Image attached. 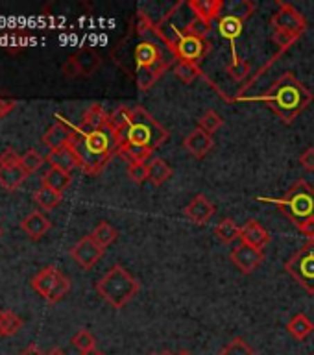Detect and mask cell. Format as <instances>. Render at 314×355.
I'll use <instances>...</instances> for the list:
<instances>
[{
	"label": "cell",
	"instance_id": "7dc6e473",
	"mask_svg": "<svg viewBox=\"0 0 314 355\" xmlns=\"http://www.w3.org/2000/svg\"><path fill=\"white\" fill-rule=\"evenodd\" d=\"M0 237H2V227H0Z\"/></svg>",
	"mask_w": 314,
	"mask_h": 355
},
{
	"label": "cell",
	"instance_id": "3957f363",
	"mask_svg": "<svg viewBox=\"0 0 314 355\" xmlns=\"http://www.w3.org/2000/svg\"><path fill=\"white\" fill-rule=\"evenodd\" d=\"M71 148L78 155L80 168L89 176H98L113 155L119 154L115 135L110 126L102 130H82L74 126Z\"/></svg>",
	"mask_w": 314,
	"mask_h": 355
},
{
	"label": "cell",
	"instance_id": "9a60e30c",
	"mask_svg": "<svg viewBox=\"0 0 314 355\" xmlns=\"http://www.w3.org/2000/svg\"><path fill=\"white\" fill-rule=\"evenodd\" d=\"M241 243L254 246L257 250H265L270 244V233L261 226L259 222L250 218L243 227H241Z\"/></svg>",
	"mask_w": 314,
	"mask_h": 355
},
{
	"label": "cell",
	"instance_id": "836d02e7",
	"mask_svg": "<svg viewBox=\"0 0 314 355\" xmlns=\"http://www.w3.org/2000/svg\"><path fill=\"white\" fill-rule=\"evenodd\" d=\"M220 355H257V354H255L254 348H252L244 338L237 337V338H233V340H229V343L224 346Z\"/></svg>",
	"mask_w": 314,
	"mask_h": 355
},
{
	"label": "cell",
	"instance_id": "d590c367",
	"mask_svg": "<svg viewBox=\"0 0 314 355\" xmlns=\"http://www.w3.org/2000/svg\"><path fill=\"white\" fill-rule=\"evenodd\" d=\"M94 344H96V340H94L93 333L87 331V329H82V331H78L76 335L72 337V346L76 349H80V354H83V352H87V349L91 348H96Z\"/></svg>",
	"mask_w": 314,
	"mask_h": 355
},
{
	"label": "cell",
	"instance_id": "30bf717a",
	"mask_svg": "<svg viewBox=\"0 0 314 355\" xmlns=\"http://www.w3.org/2000/svg\"><path fill=\"white\" fill-rule=\"evenodd\" d=\"M102 65V58L96 50L80 49L69 58L61 67L65 78H89L98 71Z\"/></svg>",
	"mask_w": 314,
	"mask_h": 355
},
{
	"label": "cell",
	"instance_id": "ee69618b",
	"mask_svg": "<svg viewBox=\"0 0 314 355\" xmlns=\"http://www.w3.org/2000/svg\"><path fill=\"white\" fill-rule=\"evenodd\" d=\"M46 355H67V354L61 348H54V349H50V352Z\"/></svg>",
	"mask_w": 314,
	"mask_h": 355
},
{
	"label": "cell",
	"instance_id": "6da1fadb",
	"mask_svg": "<svg viewBox=\"0 0 314 355\" xmlns=\"http://www.w3.org/2000/svg\"><path fill=\"white\" fill-rule=\"evenodd\" d=\"M110 128L115 135L119 155L128 163H146L150 155L171 137V132L143 105L116 107L110 113Z\"/></svg>",
	"mask_w": 314,
	"mask_h": 355
},
{
	"label": "cell",
	"instance_id": "9c48e42d",
	"mask_svg": "<svg viewBox=\"0 0 314 355\" xmlns=\"http://www.w3.org/2000/svg\"><path fill=\"white\" fill-rule=\"evenodd\" d=\"M270 24L274 28V32L287 33L290 37L298 41L307 30V21L302 15V11H298L293 4L288 2H277V11L272 15Z\"/></svg>",
	"mask_w": 314,
	"mask_h": 355
},
{
	"label": "cell",
	"instance_id": "d4e9b609",
	"mask_svg": "<svg viewBox=\"0 0 314 355\" xmlns=\"http://www.w3.org/2000/svg\"><path fill=\"white\" fill-rule=\"evenodd\" d=\"M71 182H72V178L69 172L60 171V168H54V166H50L49 171L44 172V176H43L44 187L54 189V191H58V193H61V194H63V191H65V189L71 185Z\"/></svg>",
	"mask_w": 314,
	"mask_h": 355
},
{
	"label": "cell",
	"instance_id": "8fae6325",
	"mask_svg": "<svg viewBox=\"0 0 314 355\" xmlns=\"http://www.w3.org/2000/svg\"><path fill=\"white\" fill-rule=\"evenodd\" d=\"M229 257H232L233 265L237 266L243 274H252V272L257 270L261 266V263L265 261V252L241 243L232 250V255H229Z\"/></svg>",
	"mask_w": 314,
	"mask_h": 355
},
{
	"label": "cell",
	"instance_id": "ac0fdd59",
	"mask_svg": "<svg viewBox=\"0 0 314 355\" xmlns=\"http://www.w3.org/2000/svg\"><path fill=\"white\" fill-rule=\"evenodd\" d=\"M187 6L194 15L209 24H213V21H218L222 17L220 11L224 10L222 0H189Z\"/></svg>",
	"mask_w": 314,
	"mask_h": 355
},
{
	"label": "cell",
	"instance_id": "d6a6232c",
	"mask_svg": "<svg viewBox=\"0 0 314 355\" xmlns=\"http://www.w3.org/2000/svg\"><path fill=\"white\" fill-rule=\"evenodd\" d=\"M226 72L233 82H243V80H246L250 74L248 61H244L243 58H238V60L235 61H229L226 67Z\"/></svg>",
	"mask_w": 314,
	"mask_h": 355
},
{
	"label": "cell",
	"instance_id": "ab89813d",
	"mask_svg": "<svg viewBox=\"0 0 314 355\" xmlns=\"http://www.w3.org/2000/svg\"><path fill=\"white\" fill-rule=\"evenodd\" d=\"M15 98H2V96H0V119H4L8 113H11V111L15 110Z\"/></svg>",
	"mask_w": 314,
	"mask_h": 355
},
{
	"label": "cell",
	"instance_id": "e0dca14e",
	"mask_svg": "<svg viewBox=\"0 0 314 355\" xmlns=\"http://www.w3.org/2000/svg\"><path fill=\"white\" fill-rule=\"evenodd\" d=\"M72 135H74V126H69L67 122L60 121L55 122L54 126H50L46 130V133L43 135V143L49 146L50 150L63 148V146H69L72 141Z\"/></svg>",
	"mask_w": 314,
	"mask_h": 355
},
{
	"label": "cell",
	"instance_id": "4316f807",
	"mask_svg": "<svg viewBox=\"0 0 314 355\" xmlns=\"http://www.w3.org/2000/svg\"><path fill=\"white\" fill-rule=\"evenodd\" d=\"M215 235L224 244H232L241 241V226L233 218H222L215 227Z\"/></svg>",
	"mask_w": 314,
	"mask_h": 355
},
{
	"label": "cell",
	"instance_id": "cb8c5ba5",
	"mask_svg": "<svg viewBox=\"0 0 314 355\" xmlns=\"http://www.w3.org/2000/svg\"><path fill=\"white\" fill-rule=\"evenodd\" d=\"M287 331L293 335L296 340H305L309 337L311 333L314 331V324L309 320V316L304 315V313H298L294 315L287 324Z\"/></svg>",
	"mask_w": 314,
	"mask_h": 355
},
{
	"label": "cell",
	"instance_id": "603a6c76",
	"mask_svg": "<svg viewBox=\"0 0 314 355\" xmlns=\"http://www.w3.org/2000/svg\"><path fill=\"white\" fill-rule=\"evenodd\" d=\"M174 174L172 171V166L166 163L165 159H161V157H154V159H150L148 163V180L152 185L155 187H159L165 182H168Z\"/></svg>",
	"mask_w": 314,
	"mask_h": 355
},
{
	"label": "cell",
	"instance_id": "ba28073f",
	"mask_svg": "<svg viewBox=\"0 0 314 355\" xmlns=\"http://www.w3.org/2000/svg\"><path fill=\"white\" fill-rule=\"evenodd\" d=\"M285 270L307 293H314V241H307L298 252H294L293 257L285 263Z\"/></svg>",
	"mask_w": 314,
	"mask_h": 355
},
{
	"label": "cell",
	"instance_id": "f35d334b",
	"mask_svg": "<svg viewBox=\"0 0 314 355\" xmlns=\"http://www.w3.org/2000/svg\"><path fill=\"white\" fill-rule=\"evenodd\" d=\"M299 163H302V166H304L305 171L314 172V146H309L305 152H302V155H299Z\"/></svg>",
	"mask_w": 314,
	"mask_h": 355
},
{
	"label": "cell",
	"instance_id": "484cf974",
	"mask_svg": "<svg viewBox=\"0 0 314 355\" xmlns=\"http://www.w3.org/2000/svg\"><path fill=\"white\" fill-rule=\"evenodd\" d=\"M174 74L182 83H193L196 82L198 78H205L202 69H200L198 63H191V61H176L174 65ZM207 80V78H205ZM209 82V80H207Z\"/></svg>",
	"mask_w": 314,
	"mask_h": 355
},
{
	"label": "cell",
	"instance_id": "7402d4cb",
	"mask_svg": "<svg viewBox=\"0 0 314 355\" xmlns=\"http://www.w3.org/2000/svg\"><path fill=\"white\" fill-rule=\"evenodd\" d=\"M28 178V172L24 171V166H0V185L8 191H15L24 183Z\"/></svg>",
	"mask_w": 314,
	"mask_h": 355
},
{
	"label": "cell",
	"instance_id": "52a82bcc",
	"mask_svg": "<svg viewBox=\"0 0 314 355\" xmlns=\"http://www.w3.org/2000/svg\"><path fill=\"white\" fill-rule=\"evenodd\" d=\"M32 288L39 296H43L49 304H58L71 291V282L55 266H46L37 276H33Z\"/></svg>",
	"mask_w": 314,
	"mask_h": 355
},
{
	"label": "cell",
	"instance_id": "bcb514c9",
	"mask_svg": "<svg viewBox=\"0 0 314 355\" xmlns=\"http://www.w3.org/2000/svg\"><path fill=\"white\" fill-rule=\"evenodd\" d=\"M159 355H176V354H172V352H163V354H159Z\"/></svg>",
	"mask_w": 314,
	"mask_h": 355
},
{
	"label": "cell",
	"instance_id": "4dcf8cb0",
	"mask_svg": "<svg viewBox=\"0 0 314 355\" xmlns=\"http://www.w3.org/2000/svg\"><path fill=\"white\" fill-rule=\"evenodd\" d=\"M227 10H229L227 15L235 17V19L244 22L246 19H250V17L254 15L255 10H257V6H255L252 0H235V2H232V4L227 6Z\"/></svg>",
	"mask_w": 314,
	"mask_h": 355
},
{
	"label": "cell",
	"instance_id": "f1b7e54d",
	"mask_svg": "<svg viewBox=\"0 0 314 355\" xmlns=\"http://www.w3.org/2000/svg\"><path fill=\"white\" fill-rule=\"evenodd\" d=\"M91 237H93V241L96 244H98L100 248H107V246H111V244L115 243L116 237H119V233H116V230L113 226H111L110 222H100L98 226L94 227L93 233H91Z\"/></svg>",
	"mask_w": 314,
	"mask_h": 355
},
{
	"label": "cell",
	"instance_id": "74e56055",
	"mask_svg": "<svg viewBox=\"0 0 314 355\" xmlns=\"http://www.w3.org/2000/svg\"><path fill=\"white\" fill-rule=\"evenodd\" d=\"M22 165V157L13 148H6L0 154V166H17Z\"/></svg>",
	"mask_w": 314,
	"mask_h": 355
},
{
	"label": "cell",
	"instance_id": "277c9868",
	"mask_svg": "<svg viewBox=\"0 0 314 355\" xmlns=\"http://www.w3.org/2000/svg\"><path fill=\"white\" fill-rule=\"evenodd\" d=\"M130 61L132 67L128 74L135 78L139 91H148L159 80L165 71L171 67V61L165 58V50L161 41L155 35L150 39H141L139 43L132 44L130 49Z\"/></svg>",
	"mask_w": 314,
	"mask_h": 355
},
{
	"label": "cell",
	"instance_id": "e575fe53",
	"mask_svg": "<svg viewBox=\"0 0 314 355\" xmlns=\"http://www.w3.org/2000/svg\"><path fill=\"white\" fill-rule=\"evenodd\" d=\"M128 178L135 185H143L148 182V163H130L128 165Z\"/></svg>",
	"mask_w": 314,
	"mask_h": 355
},
{
	"label": "cell",
	"instance_id": "44dd1931",
	"mask_svg": "<svg viewBox=\"0 0 314 355\" xmlns=\"http://www.w3.org/2000/svg\"><path fill=\"white\" fill-rule=\"evenodd\" d=\"M105 126H110V113H105L100 104L91 105L85 111L82 122L78 124V128H82V130H102Z\"/></svg>",
	"mask_w": 314,
	"mask_h": 355
},
{
	"label": "cell",
	"instance_id": "60d3db41",
	"mask_svg": "<svg viewBox=\"0 0 314 355\" xmlns=\"http://www.w3.org/2000/svg\"><path fill=\"white\" fill-rule=\"evenodd\" d=\"M19 355H44L41 349H39L37 344H30L28 348H24Z\"/></svg>",
	"mask_w": 314,
	"mask_h": 355
},
{
	"label": "cell",
	"instance_id": "7a4b0ae2",
	"mask_svg": "<svg viewBox=\"0 0 314 355\" xmlns=\"http://www.w3.org/2000/svg\"><path fill=\"white\" fill-rule=\"evenodd\" d=\"M238 100L263 102V104L268 105L279 116V121L285 122V124H293L309 107V104L313 102V93L305 87L304 83L299 82L298 78L294 76L293 72H285L261 96Z\"/></svg>",
	"mask_w": 314,
	"mask_h": 355
},
{
	"label": "cell",
	"instance_id": "2e32d148",
	"mask_svg": "<svg viewBox=\"0 0 314 355\" xmlns=\"http://www.w3.org/2000/svg\"><path fill=\"white\" fill-rule=\"evenodd\" d=\"M216 30L220 33V37L227 39L229 44H232V61L238 60L237 55V39L241 37V33H243L244 26L243 21H238L235 17L232 15H222L216 22Z\"/></svg>",
	"mask_w": 314,
	"mask_h": 355
},
{
	"label": "cell",
	"instance_id": "f546056e",
	"mask_svg": "<svg viewBox=\"0 0 314 355\" xmlns=\"http://www.w3.org/2000/svg\"><path fill=\"white\" fill-rule=\"evenodd\" d=\"M22 327L21 316L10 309H0V337H11Z\"/></svg>",
	"mask_w": 314,
	"mask_h": 355
},
{
	"label": "cell",
	"instance_id": "7c38bea8",
	"mask_svg": "<svg viewBox=\"0 0 314 355\" xmlns=\"http://www.w3.org/2000/svg\"><path fill=\"white\" fill-rule=\"evenodd\" d=\"M102 254H104V248H100L98 244L94 243L91 235L80 239V241L71 248L72 259L76 261L83 270L93 268V266L98 263L100 257H102Z\"/></svg>",
	"mask_w": 314,
	"mask_h": 355
},
{
	"label": "cell",
	"instance_id": "4fadbf2b",
	"mask_svg": "<svg viewBox=\"0 0 314 355\" xmlns=\"http://www.w3.org/2000/svg\"><path fill=\"white\" fill-rule=\"evenodd\" d=\"M183 213H185V216H187L193 224L204 226V224H207V222L215 216L216 205L213 204L205 194H196V196L189 202Z\"/></svg>",
	"mask_w": 314,
	"mask_h": 355
},
{
	"label": "cell",
	"instance_id": "d6986e66",
	"mask_svg": "<svg viewBox=\"0 0 314 355\" xmlns=\"http://www.w3.org/2000/svg\"><path fill=\"white\" fill-rule=\"evenodd\" d=\"M46 163H50V166L54 168H60V171H65L71 174L74 168H80V161H78V155L74 154V150L69 146H63V148L50 150L49 155L44 157Z\"/></svg>",
	"mask_w": 314,
	"mask_h": 355
},
{
	"label": "cell",
	"instance_id": "c3c4849f",
	"mask_svg": "<svg viewBox=\"0 0 314 355\" xmlns=\"http://www.w3.org/2000/svg\"><path fill=\"white\" fill-rule=\"evenodd\" d=\"M152 355H159V354H152Z\"/></svg>",
	"mask_w": 314,
	"mask_h": 355
},
{
	"label": "cell",
	"instance_id": "5bb4252c",
	"mask_svg": "<svg viewBox=\"0 0 314 355\" xmlns=\"http://www.w3.org/2000/svg\"><path fill=\"white\" fill-rule=\"evenodd\" d=\"M213 146H215L213 135L205 133L200 128H194L193 132H189L187 137L183 139V148L187 150L189 154L196 157V159H204L205 155L213 150Z\"/></svg>",
	"mask_w": 314,
	"mask_h": 355
},
{
	"label": "cell",
	"instance_id": "8d00e7d4",
	"mask_svg": "<svg viewBox=\"0 0 314 355\" xmlns=\"http://www.w3.org/2000/svg\"><path fill=\"white\" fill-rule=\"evenodd\" d=\"M44 161L46 159H44L43 155L39 154L37 150H28L26 154L22 155V166H24V171H26L28 174L39 171V168L43 166Z\"/></svg>",
	"mask_w": 314,
	"mask_h": 355
},
{
	"label": "cell",
	"instance_id": "b9f144b4",
	"mask_svg": "<svg viewBox=\"0 0 314 355\" xmlns=\"http://www.w3.org/2000/svg\"><path fill=\"white\" fill-rule=\"evenodd\" d=\"M299 232L304 233L305 237H309V241H314V220H311L309 224H305Z\"/></svg>",
	"mask_w": 314,
	"mask_h": 355
},
{
	"label": "cell",
	"instance_id": "8992f818",
	"mask_svg": "<svg viewBox=\"0 0 314 355\" xmlns=\"http://www.w3.org/2000/svg\"><path fill=\"white\" fill-rule=\"evenodd\" d=\"M139 282L130 274V272L121 265H115L105 276H102L98 283H96V291L105 300L111 307L115 309H122L137 296Z\"/></svg>",
	"mask_w": 314,
	"mask_h": 355
},
{
	"label": "cell",
	"instance_id": "ffe728a7",
	"mask_svg": "<svg viewBox=\"0 0 314 355\" xmlns=\"http://www.w3.org/2000/svg\"><path fill=\"white\" fill-rule=\"evenodd\" d=\"M50 226H52V222L49 220V216L43 215L41 211H33L30 215L21 222V230L26 233L28 237L33 239V241H37L44 235V233L49 232Z\"/></svg>",
	"mask_w": 314,
	"mask_h": 355
},
{
	"label": "cell",
	"instance_id": "f6af8a7d",
	"mask_svg": "<svg viewBox=\"0 0 314 355\" xmlns=\"http://www.w3.org/2000/svg\"><path fill=\"white\" fill-rule=\"evenodd\" d=\"M176 355H193V354H191L189 349H182V352H180V354H176Z\"/></svg>",
	"mask_w": 314,
	"mask_h": 355
},
{
	"label": "cell",
	"instance_id": "7bdbcfd3",
	"mask_svg": "<svg viewBox=\"0 0 314 355\" xmlns=\"http://www.w3.org/2000/svg\"><path fill=\"white\" fill-rule=\"evenodd\" d=\"M82 355H104V352H100L98 348H91L87 349V352H83Z\"/></svg>",
	"mask_w": 314,
	"mask_h": 355
},
{
	"label": "cell",
	"instance_id": "1f68e13d",
	"mask_svg": "<svg viewBox=\"0 0 314 355\" xmlns=\"http://www.w3.org/2000/svg\"><path fill=\"white\" fill-rule=\"evenodd\" d=\"M200 130H204L205 133H209V135H213L215 132H218L222 128V124H224V119H222L218 113H216L215 110H207L204 113V115L200 116Z\"/></svg>",
	"mask_w": 314,
	"mask_h": 355
},
{
	"label": "cell",
	"instance_id": "83f0119b",
	"mask_svg": "<svg viewBox=\"0 0 314 355\" xmlns=\"http://www.w3.org/2000/svg\"><path fill=\"white\" fill-rule=\"evenodd\" d=\"M61 200H63V194L54 191V189L44 187V185L33 193V202L43 211H52L54 207H58L61 204Z\"/></svg>",
	"mask_w": 314,
	"mask_h": 355
},
{
	"label": "cell",
	"instance_id": "5b68a950",
	"mask_svg": "<svg viewBox=\"0 0 314 355\" xmlns=\"http://www.w3.org/2000/svg\"><path fill=\"white\" fill-rule=\"evenodd\" d=\"M257 200L263 202V204L277 205V209L283 211L298 230H302L305 224L314 220V187L305 180H298L294 183L283 198L259 196Z\"/></svg>",
	"mask_w": 314,
	"mask_h": 355
}]
</instances>
